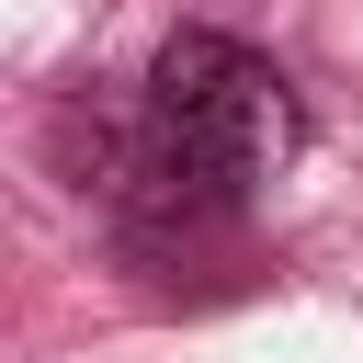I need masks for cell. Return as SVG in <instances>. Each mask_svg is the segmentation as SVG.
I'll use <instances>...</instances> for the list:
<instances>
[{"mask_svg": "<svg viewBox=\"0 0 363 363\" xmlns=\"http://www.w3.org/2000/svg\"><path fill=\"white\" fill-rule=\"evenodd\" d=\"M147 113H159V136H170L216 193H238V204L306 147V102H295V79H284L261 45L204 34V23L159 45V68H147Z\"/></svg>", "mask_w": 363, "mask_h": 363, "instance_id": "cell-1", "label": "cell"}]
</instances>
